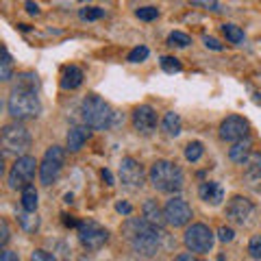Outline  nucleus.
Here are the masks:
<instances>
[{
	"instance_id": "nucleus-36",
	"label": "nucleus",
	"mask_w": 261,
	"mask_h": 261,
	"mask_svg": "<svg viewBox=\"0 0 261 261\" xmlns=\"http://www.w3.org/2000/svg\"><path fill=\"white\" fill-rule=\"evenodd\" d=\"M194 7H205V9L209 11H220V5L216 3V0H192Z\"/></svg>"
},
{
	"instance_id": "nucleus-25",
	"label": "nucleus",
	"mask_w": 261,
	"mask_h": 261,
	"mask_svg": "<svg viewBox=\"0 0 261 261\" xmlns=\"http://www.w3.org/2000/svg\"><path fill=\"white\" fill-rule=\"evenodd\" d=\"M13 76V59L7 48H3V61H0V79L3 81H11Z\"/></svg>"
},
{
	"instance_id": "nucleus-24",
	"label": "nucleus",
	"mask_w": 261,
	"mask_h": 261,
	"mask_svg": "<svg viewBox=\"0 0 261 261\" xmlns=\"http://www.w3.org/2000/svg\"><path fill=\"white\" fill-rule=\"evenodd\" d=\"M15 79H18V81H15V87H20V89H33V92H37L39 81H37L35 72H20Z\"/></svg>"
},
{
	"instance_id": "nucleus-7",
	"label": "nucleus",
	"mask_w": 261,
	"mask_h": 261,
	"mask_svg": "<svg viewBox=\"0 0 261 261\" xmlns=\"http://www.w3.org/2000/svg\"><path fill=\"white\" fill-rule=\"evenodd\" d=\"M76 231H79V242L87 250H100L109 242V231L102 224H98L96 220H81Z\"/></svg>"
},
{
	"instance_id": "nucleus-13",
	"label": "nucleus",
	"mask_w": 261,
	"mask_h": 261,
	"mask_svg": "<svg viewBox=\"0 0 261 261\" xmlns=\"http://www.w3.org/2000/svg\"><path fill=\"white\" fill-rule=\"evenodd\" d=\"M220 137L224 142H240V140H246L248 137V122L240 118V116H228L226 120H222L220 124Z\"/></svg>"
},
{
	"instance_id": "nucleus-2",
	"label": "nucleus",
	"mask_w": 261,
	"mask_h": 261,
	"mask_svg": "<svg viewBox=\"0 0 261 261\" xmlns=\"http://www.w3.org/2000/svg\"><path fill=\"white\" fill-rule=\"evenodd\" d=\"M148 176H150V183L154 190L163 192V194H178L185 183L183 170L178 168L174 161H168V159L154 161Z\"/></svg>"
},
{
	"instance_id": "nucleus-37",
	"label": "nucleus",
	"mask_w": 261,
	"mask_h": 261,
	"mask_svg": "<svg viewBox=\"0 0 261 261\" xmlns=\"http://www.w3.org/2000/svg\"><path fill=\"white\" fill-rule=\"evenodd\" d=\"M116 211H118V214H122V216H130V214H133V205L126 202V200H118L116 202Z\"/></svg>"
},
{
	"instance_id": "nucleus-5",
	"label": "nucleus",
	"mask_w": 261,
	"mask_h": 261,
	"mask_svg": "<svg viewBox=\"0 0 261 261\" xmlns=\"http://www.w3.org/2000/svg\"><path fill=\"white\" fill-rule=\"evenodd\" d=\"M0 140H3V148L5 154L13 152V154H22L31 148V130L22 124V122H11V124H5L0 130Z\"/></svg>"
},
{
	"instance_id": "nucleus-32",
	"label": "nucleus",
	"mask_w": 261,
	"mask_h": 261,
	"mask_svg": "<svg viewBox=\"0 0 261 261\" xmlns=\"http://www.w3.org/2000/svg\"><path fill=\"white\" fill-rule=\"evenodd\" d=\"M148 55H150V50H148L146 46H137V48H133V50L128 53V61H130V63H140V61H144Z\"/></svg>"
},
{
	"instance_id": "nucleus-42",
	"label": "nucleus",
	"mask_w": 261,
	"mask_h": 261,
	"mask_svg": "<svg viewBox=\"0 0 261 261\" xmlns=\"http://www.w3.org/2000/svg\"><path fill=\"white\" fill-rule=\"evenodd\" d=\"M3 261H20V259H18V255H15V252L3 250Z\"/></svg>"
},
{
	"instance_id": "nucleus-30",
	"label": "nucleus",
	"mask_w": 261,
	"mask_h": 261,
	"mask_svg": "<svg viewBox=\"0 0 261 261\" xmlns=\"http://www.w3.org/2000/svg\"><path fill=\"white\" fill-rule=\"evenodd\" d=\"M79 18L85 20V22L100 20V18H105V9H100V7H85V9L79 11Z\"/></svg>"
},
{
	"instance_id": "nucleus-23",
	"label": "nucleus",
	"mask_w": 261,
	"mask_h": 261,
	"mask_svg": "<svg viewBox=\"0 0 261 261\" xmlns=\"http://www.w3.org/2000/svg\"><path fill=\"white\" fill-rule=\"evenodd\" d=\"M18 222L22 224V228L27 233H35L39 228V218L35 211H20L18 214Z\"/></svg>"
},
{
	"instance_id": "nucleus-33",
	"label": "nucleus",
	"mask_w": 261,
	"mask_h": 261,
	"mask_svg": "<svg viewBox=\"0 0 261 261\" xmlns=\"http://www.w3.org/2000/svg\"><path fill=\"white\" fill-rule=\"evenodd\" d=\"M248 252L252 259H261V235H255L248 244Z\"/></svg>"
},
{
	"instance_id": "nucleus-26",
	"label": "nucleus",
	"mask_w": 261,
	"mask_h": 261,
	"mask_svg": "<svg viewBox=\"0 0 261 261\" xmlns=\"http://www.w3.org/2000/svg\"><path fill=\"white\" fill-rule=\"evenodd\" d=\"M159 65H161V70L163 72H168V74H176V72H181L183 70V65H181V61L176 59V57H161L159 59Z\"/></svg>"
},
{
	"instance_id": "nucleus-1",
	"label": "nucleus",
	"mask_w": 261,
	"mask_h": 261,
	"mask_svg": "<svg viewBox=\"0 0 261 261\" xmlns=\"http://www.w3.org/2000/svg\"><path fill=\"white\" fill-rule=\"evenodd\" d=\"M122 233L137 255L152 257L161 246V228L144 218H128L122 226Z\"/></svg>"
},
{
	"instance_id": "nucleus-35",
	"label": "nucleus",
	"mask_w": 261,
	"mask_h": 261,
	"mask_svg": "<svg viewBox=\"0 0 261 261\" xmlns=\"http://www.w3.org/2000/svg\"><path fill=\"white\" fill-rule=\"evenodd\" d=\"M233 238H235V231L231 226H220L218 228V240L220 242H231Z\"/></svg>"
},
{
	"instance_id": "nucleus-17",
	"label": "nucleus",
	"mask_w": 261,
	"mask_h": 261,
	"mask_svg": "<svg viewBox=\"0 0 261 261\" xmlns=\"http://www.w3.org/2000/svg\"><path fill=\"white\" fill-rule=\"evenodd\" d=\"M142 216H144V220H148L150 224L159 226V228L166 224V214H163V209L157 205V200H152V198H148L142 205Z\"/></svg>"
},
{
	"instance_id": "nucleus-16",
	"label": "nucleus",
	"mask_w": 261,
	"mask_h": 261,
	"mask_svg": "<svg viewBox=\"0 0 261 261\" xmlns=\"http://www.w3.org/2000/svg\"><path fill=\"white\" fill-rule=\"evenodd\" d=\"M198 196L202 200L207 202V205L211 207H218L220 202L224 200V187L216 183V181H207V183H200L198 187Z\"/></svg>"
},
{
	"instance_id": "nucleus-15",
	"label": "nucleus",
	"mask_w": 261,
	"mask_h": 261,
	"mask_svg": "<svg viewBox=\"0 0 261 261\" xmlns=\"http://www.w3.org/2000/svg\"><path fill=\"white\" fill-rule=\"evenodd\" d=\"M244 166V183L252 192L261 194V157H250Z\"/></svg>"
},
{
	"instance_id": "nucleus-29",
	"label": "nucleus",
	"mask_w": 261,
	"mask_h": 261,
	"mask_svg": "<svg viewBox=\"0 0 261 261\" xmlns=\"http://www.w3.org/2000/svg\"><path fill=\"white\" fill-rule=\"evenodd\" d=\"M190 44H192L190 35H185V33H181V31H174V33H170V35H168V46H176V48H187Z\"/></svg>"
},
{
	"instance_id": "nucleus-10",
	"label": "nucleus",
	"mask_w": 261,
	"mask_h": 261,
	"mask_svg": "<svg viewBox=\"0 0 261 261\" xmlns=\"http://www.w3.org/2000/svg\"><path fill=\"white\" fill-rule=\"evenodd\" d=\"M120 181L124 183L128 190H142L146 183V172L140 161H135L133 157L122 159L120 163Z\"/></svg>"
},
{
	"instance_id": "nucleus-44",
	"label": "nucleus",
	"mask_w": 261,
	"mask_h": 261,
	"mask_svg": "<svg viewBox=\"0 0 261 261\" xmlns=\"http://www.w3.org/2000/svg\"><path fill=\"white\" fill-rule=\"evenodd\" d=\"M63 224H65V226H79V222H76V220L72 218V216H63Z\"/></svg>"
},
{
	"instance_id": "nucleus-31",
	"label": "nucleus",
	"mask_w": 261,
	"mask_h": 261,
	"mask_svg": "<svg viewBox=\"0 0 261 261\" xmlns=\"http://www.w3.org/2000/svg\"><path fill=\"white\" fill-rule=\"evenodd\" d=\"M135 15L144 22H150V20H157L159 18V9L157 7H142V9H137Z\"/></svg>"
},
{
	"instance_id": "nucleus-14",
	"label": "nucleus",
	"mask_w": 261,
	"mask_h": 261,
	"mask_svg": "<svg viewBox=\"0 0 261 261\" xmlns=\"http://www.w3.org/2000/svg\"><path fill=\"white\" fill-rule=\"evenodd\" d=\"M133 126L140 135H150L157 128V113L150 105H140L133 111Z\"/></svg>"
},
{
	"instance_id": "nucleus-45",
	"label": "nucleus",
	"mask_w": 261,
	"mask_h": 261,
	"mask_svg": "<svg viewBox=\"0 0 261 261\" xmlns=\"http://www.w3.org/2000/svg\"><path fill=\"white\" fill-rule=\"evenodd\" d=\"M81 3H85V0H81Z\"/></svg>"
},
{
	"instance_id": "nucleus-38",
	"label": "nucleus",
	"mask_w": 261,
	"mask_h": 261,
	"mask_svg": "<svg viewBox=\"0 0 261 261\" xmlns=\"http://www.w3.org/2000/svg\"><path fill=\"white\" fill-rule=\"evenodd\" d=\"M202 42H205V46H207V48H211V50H218V53H220V50H224V46L220 44L216 37H209V35H205V37H202Z\"/></svg>"
},
{
	"instance_id": "nucleus-19",
	"label": "nucleus",
	"mask_w": 261,
	"mask_h": 261,
	"mask_svg": "<svg viewBox=\"0 0 261 261\" xmlns=\"http://www.w3.org/2000/svg\"><path fill=\"white\" fill-rule=\"evenodd\" d=\"M83 85V70L79 65H68L63 68V74H61V87L63 89H76Z\"/></svg>"
},
{
	"instance_id": "nucleus-3",
	"label": "nucleus",
	"mask_w": 261,
	"mask_h": 261,
	"mask_svg": "<svg viewBox=\"0 0 261 261\" xmlns=\"http://www.w3.org/2000/svg\"><path fill=\"white\" fill-rule=\"evenodd\" d=\"M81 116H83L85 126L96 128V130H105L113 126V122H116V111L109 107L107 100H102L96 94H89L83 98V102H81Z\"/></svg>"
},
{
	"instance_id": "nucleus-43",
	"label": "nucleus",
	"mask_w": 261,
	"mask_h": 261,
	"mask_svg": "<svg viewBox=\"0 0 261 261\" xmlns=\"http://www.w3.org/2000/svg\"><path fill=\"white\" fill-rule=\"evenodd\" d=\"M174 261H196V259H194V252H183V255H178Z\"/></svg>"
},
{
	"instance_id": "nucleus-27",
	"label": "nucleus",
	"mask_w": 261,
	"mask_h": 261,
	"mask_svg": "<svg viewBox=\"0 0 261 261\" xmlns=\"http://www.w3.org/2000/svg\"><path fill=\"white\" fill-rule=\"evenodd\" d=\"M202 152H205V146H202V142H190L185 146V159L187 161H198L202 157Z\"/></svg>"
},
{
	"instance_id": "nucleus-20",
	"label": "nucleus",
	"mask_w": 261,
	"mask_h": 261,
	"mask_svg": "<svg viewBox=\"0 0 261 261\" xmlns=\"http://www.w3.org/2000/svg\"><path fill=\"white\" fill-rule=\"evenodd\" d=\"M89 137V126H72L68 130V150L79 152Z\"/></svg>"
},
{
	"instance_id": "nucleus-22",
	"label": "nucleus",
	"mask_w": 261,
	"mask_h": 261,
	"mask_svg": "<svg viewBox=\"0 0 261 261\" xmlns=\"http://www.w3.org/2000/svg\"><path fill=\"white\" fill-rule=\"evenodd\" d=\"M39 205V194L33 185H27L22 190V209L24 211H35Z\"/></svg>"
},
{
	"instance_id": "nucleus-9",
	"label": "nucleus",
	"mask_w": 261,
	"mask_h": 261,
	"mask_svg": "<svg viewBox=\"0 0 261 261\" xmlns=\"http://www.w3.org/2000/svg\"><path fill=\"white\" fill-rule=\"evenodd\" d=\"M35 166L37 161L31 154H22V157L15 159L9 170V176H7V183H9L11 190H24L27 185H31L33 176H35Z\"/></svg>"
},
{
	"instance_id": "nucleus-12",
	"label": "nucleus",
	"mask_w": 261,
	"mask_h": 261,
	"mask_svg": "<svg viewBox=\"0 0 261 261\" xmlns=\"http://www.w3.org/2000/svg\"><path fill=\"white\" fill-rule=\"evenodd\" d=\"M252 211H255V205L252 200H248L246 196H233L226 205V218L231 224H238V226H244L250 220Z\"/></svg>"
},
{
	"instance_id": "nucleus-18",
	"label": "nucleus",
	"mask_w": 261,
	"mask_h": 261,
	"mask_svg": "<svg viewBox=\"0 0 261 261\" xmlns=\"http://www.w3.org/2000/svg\"><path fill=\"white\" fill-rule=\"evenodd\" d=\"M250 152H252V142L246 137V140L235 142L231 148H228V159L233 163H246L250 159Z\"/></svg>"
},
{
	"instance_id": "nucleus-34",
	"label": "nucleus",
	"mask_w": 261,
	"mask_h": 261,
	"mask_svg": "<svg viewBox=\"0 0 261 261\" xmlns=\"http://www.w3.org/2000/svg\"><path fill=\"white\" fill-rule=\"evenodd\" d=\"M31 261H57L50 252H46L42 248H37V250H33L31 252Z\"/></svg>"
},
{
	"instance_id": "nucleus-41",
	"label": "nucleus",
	"mask_w": 261,
	"mask_h": 261,
	"mask_svg": "<svg viewBox=\"0 0 261 261\" xmlns=\"http://www.w3.org/2000/svg\"><path fill=\"white\" fill-rule=\"evenodd\" d=\"M100 176H102V181H105V185H113V174L109 172V170H102V172H100Z\"/></svg>"
},
{
	"instance_id": "nucleus-11",
	"label": "nucleus",
	"mask_w": 261,
	"mask_h": 261,
	"mask_svg": "<svg viewBox=\"0 0 261 261\" xmlns=\"http://www.w3.org/2000/svg\"><path fill=\"white\" fill-rule=\"evenodd\" d=\"M163 214H166V222L176 228V226H185L192 220V207L187 205V200L172 196L163 207Z\"/></svg>"
},
{
	"instance_id": "nucleus-4",
	"label": "nucleus",
	"mask_w": 261,
	"mask_h": 261,
	"mask_svg": "<svg viewBox=\"0 0 261 261\" xmlns=\"http://www.w3.org/2000/svg\"><path fill=\"white\" fill-rule=\"evenodd\" d=\"M7 111L15 122H24V120H35L42 113V102H39L37 92L33 89H20L13 87L7 100Z\"/></svg>"
},
{
	"instance_id": "nucleus-21",
	"label": "nucleus",
	"mask_w": 261,
	"mask_h": 261,
	"mask_svg": "<svg viewBox=\"0 0 261 261\" xmlns=\"http://www.w3.org/2000/svg\"><path fill=\"white\" fill-rule=\"evenodd\" d=\"M161 126H163V130H166V135H168V137H176V135H181L183 122H181V118H178V113L168 111L166 116H163Z\"/></svg>"
},
{
	"instance_id": "nucleus-28",
	"label": "nucleus",
	"mask_w": 261,
	"mask_h": 261,
	"mask_svg": "<svg viewBox=\"0 0 261 261\" xmlns=\"http://www.w3.org/2000/svg\"><path fill=\"white\" fill-rule=\"evenodd\" d=\"M222 31H224V35H226V39H228L231 44L244 42V31L238 27V24H224Z\"/></svg>"
},
{
	"instance_id": "nucleus-40",
	"label": "nucleus",
	"mask_w": 261,
	"mask_h": 261,
	"mask_svg": "<svg viewBox=\"0 0 261 261\" xmlns=\"http://www.w3.org/2000/svg\"><path fill=\"white\" fill-rule=\"evenodd\" d=\"M27 11L31 15H39V7H37L35 0H27Z\"/></svg>"
},
{
	"instance_id": "nucleus-39",
	"label": "nucleus",
	"mask_w": 261,
	"mask_h": 261,
	"mask_svg": "<svg viewBox=\"0 0 261 261\" xmlns=\"http://www.w3.org/2000/svg\"><path fill=\"white\" fill-rule=\"evenodd\" d=\"M9 242V226H7V220H0V244H5Z\"/></svg>"
},
{
	"instance_id": "nucleus-6",
	"label": "nucleus",
	"mask_w": 261,
	"mask_h": 261,
	"mask_svg": "<svg viewBox=\"0 0 261 261\" xmlns=\"http://www.w3.org/2000/svg\"><path fill=\"white\" fill-rule=\"evenodd\" d=\"M214 242H216V235L214 231L207 226V224H192L190 228L185 231L183 235V244L185 248L190 252H198V255H202V252H209L211 248H214Z\"/></svg>"
},
{
	"instance_id": "nucleus-8",
	"label": "nucleus",
	"mask_w": 261,
	"mask_h": 261,
	"mask_svg": "<svg viewBox=\"0 0 261 261\" xmlns=\"http://www.w3.org/2000/svg\"><path fill=\"white\" fill-rule=\"evenodd\" d=\"M63 163H65V150L61 146H50L44 152L42 163H39V181H42V185H53L57 181Z\"/></svg>"
}]
</instances>
